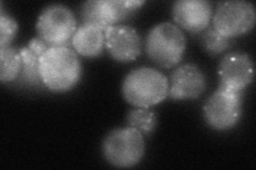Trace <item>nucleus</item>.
<instances>
[{
  "label": "nucleus",
  "instance_id": "13",
  "mask_svg": "<svg viewBox=\"0 0 256 170\" xmlns=\"http://www.w3.org/2000/svg\"><path fill=\"white\" fill-rule=\"evenodd\" d=\"M144 3L139 0H100V10L106 29L130 17Z\"/></svg>",
  "mask_w": 256,
  "mask_h": 170
},
{
  "label": "nucleus",
  "instance_id": "11",
  "mask_svg": "<svg viewBox=\"0 0 256 170\" xmlns=\"http://www.w3.org/2000/svg\"><path fill=\"white\" fill-rule=\"evenodd\" d=\"M176 26L191 33L206 30L212 17V9L207 0H178L172 9Z\"/></svg>",
  "mask_w": 256,
  "mask_h": 170
},
{
  "label": "nucleus",
  "instance_id": "15",
  "mask_svg": "<svg viewBox=\"0 0 256 170\" xmlns=\"http://www.w3.org/2000/svg\"><path fill=\"white\" fill-rule=\"evenodd\" d=\"M22 71V58L15 48H0V80L2 83L18 80Z\"/></svg>",
  "mask_w": 256,
  "mask_h": 170
},
{
  "label": "nucleus",
  "instance_id": "5",
  "mask_svg": "<svg viewBox=\"0 0 256 170\" xmlns=\"http://www.w3.org/2000/svg\"><path fill=\"white\" fill-rule=\"evenodd\" d=\"M77 28L74 13L70 7L59 3L45 6L36 22L38 37L50 47L68 46Z\"/></svg>",
  "mask_w": 256,
  "mask_h": 170
},
{
  "label": "nucleus",
  "instance_id": "1",
  "mask_svg": "<svg viewBox=\"0 0 256 170\" xmlns=\"http://www.w3.org/2000/svg\"><path fill=\"white\" fill-rule=\"evenodd\" d=\"M38 70L42 84L54 93L73 90L82 76V61L68 46L48 48L40 58Z\"/></svg>",
  "mask_w": 256,
  "mask_h": 170
},
{
  "label": "nucleus",
  "instance_id": "19",
  "mask_svg": "<svg viewBox=\"0 0 256 170\" xmlns=\"http://www.w3.org/2000/svg\"><path fill=\"white\" fill-rule=\"evenodd\" d=\"M80 17H82V23L98 26L104 29V31L106 30V26L100 15V0H90L84 2L80 7Z\"/></svg>",
  "mask_w": 256,
  "mask_h": 170
},
{
  "label": "nucleus",
  "instance_id": "18",
  "mask_svg": "<svg viewBox=\"0 0 256 170\" xmlns=\"http://www.w3.org/2000/svg\"><path fill=\"white\" fill-rule=\"evenodd\" d=\"M18 21L2 10L0 13V48L11 47V43L18 33Z\"/></svg>",
  "mask_w": 256,
  "mask_h": 170
},
{
  "label": "nucleus",
  "instance_id": "3",
  "mask_svg": "<svg viewBox=\"0 0 256 170\" xmlns=\"http://www.w3.org/2000/svg\"><path fill=\"white\" fill-rule=\"evenodd\" d=\"M186 50V37L172 22H160L148 32L146 51L150 60L162 68L178 65Z\"/></svg>",
  "mask_w": 256,
  "mask_h": 170
},
{
  "label": "nucleus",
  "instance_id": "8",
  "mask_svg": "<svg viewBox=\"0 0 256 170\" xmlns=\"http://www.w3.org/2000/svg\"><path fill=\"white\" fill-rule=\"evenodd\" d=\"M104 32L105 48L112 59L120 63H130L139 58L142 52V39L134 28L114 25Z\"/></svg>",
  "mask_w": 256,
  "mask_h": 170
},
{
  "label": "nucleus",
  "instance_id": "7",
  "mask_svg": "<svg viewBox=\"0 0 256 170\" xmlns=\"http://www.w3.org/2000/svg\"><path fill=\"white\" fill-rule=\"evenodd\" d=\"M256 21L253 3L244 0H230L221 3L214 14V28L228 38H234L250 32Z\"/></svg>",
  "mask_w": 256,
  "mask_h": 170
},
{
  "label": "nucleus",
  "instance_id": "10",
  "mask_svg": "<svg viewBox=\"0 0 256 170\" xmlns=\"http://www.w3.org/2000/svg\"><path fill=\"white\" fill-rule=\"evenodd\" d=\"M206 90V77L194 64H184L176 67L171 75L169 95L172 100H194Z\"/></svg>",
  "mask_w": 256,
  "mask_h": 170
},
{
  "label": "nucleus",
  "instance_id": "20",
  "mask_svg": "<svg viewBox=\"0 0 256 170\" xmlns=\"http://www.w3.org/2000/svg\"><path fill=\"white\" fill-rule=\"evenodd\" d=\"M30 49L36 52V54H38L40 56H42L43 53L50 48V46H48L43 39H41L40 37H34L30 39V42L28 43L27 45Z\"/></svg>",
  "mask_w": 256,
  "mask_h": 170
},
{
  "label": "nucleus",
  "instance_id": "4",
  "mask_svg": "<svg viewBox=\"0 0 256 170\" xmlns=\"http://www.w3.org/2000/svg\"><path fill=\"white\" fill-rule=\"evenodd\" d=\"M146 153L144 135L137 129H114L102 142V155L106 161L116 168H132L138 165Z\"/></svg>",
  "mask_w": 256,
  "mask_h": 170
},
{
  "label": "nucleus",
  "instance_id": "2",
  "mask_svg": "<svg viewBox=\"0 0 256 170\" xmlns=\"http://www.w3.org/2000/svg\"><path fill=\"white\" fill-rule=\"evenodd\" d=\"M169 88V80L162 71L152 67H139L126 75L122 94L132 107L150 109L166 98Z\"/></svg>",
  "mask_w": 256,
  "mask_h": 170
},
{
  "label": "nucleus",
  "instance_id": "17",
  "mask_svg": "<svg viewBox=\"0 0 256 170\" xmlns=\"http://www.w3.org/2000/svg\"><path fill=\"white\" fill-rule=\"evenodd\" d=\"M232 39L220 34L214 28L208 29L202 36V44L206 52L217 55L230 47Z\"/></svg>",
  "mask_w": 256,
  "mask_h": 170
},
{
  "label": "nucleus",
  "instance_id": "12",
  "mask_svg": "<svg viewBox=\"0 0 256 170\" xmlns=\"http://www.w3.org/2000/svg\"><path fill=\"white\" fill-rule=\"evenodd\" d=\"M70 42L78 55L96 58L105 48V32L98 26L82 23L77 28Z\"/></svg>",
  "mask_w": 256,
  "mask_h": 170
},
{
  "label": "nucleus",
  "instance_id": "9",
  "mask_svg": "<svg viewBox=\"0 0 256 170\" xmlns=\"http://www.w3.org/2000/svg\"><path fill=\"white\" fill-rule=\"evenodd\" d=\"M218 74L221 86L244 92L254 79V64L246 53H228L219 63Z\"/></svg>",
  "mask_w": 256,
  "mask_h": 170
},
{
  "label": "nucleus",
  "instance_id": "16",
  "mask_svg": "<svg viewBox=\"0 0 256 170\" xmlns=\"http://www.w3.org/2000/svg\"><path fill=\"white\" fill-rule=\"evenodd\" d=\"M127 124L130 127L137 129L143 135H150L156 128V114L148 109L136 108L128 113Z\"/></svg>",
  "mask_w": 256,
  "mask_h": 170
},
{
  "label": "nucleus",
  "instance_id": "14",
  "mask_svg": "<svg viewBox=\"0 0 256 170\" xmlns=\"http://www.w3.org/2000/svg\"><path fill=\"white\" fill-rule=\"evenodd\" d=\"M22 58V71L18 80L22 83L28 85H41L42 81L40 77V56L32 51L28 46L22 47L18 50Z\"/></svg>",
  "mask_w": 256,
  "mask_h": 170
},
{
  "label": "nucleus",
  "instance_id": "6",
  "mask_svg": "<svg viewBox=\"0 0 256 170\" xmlns=\"http://www.w3.org/2000/svg\"><path fill=\"white\" fill-rule=\"evenodd\" d=\"M242 93L219 85L203 107L207 124L218 131L234 128L242 114Z\"/></svg>",
  "mask_w": 256,
  "mask_h": 170
}]
</instances>
